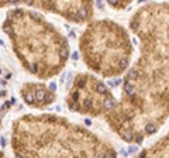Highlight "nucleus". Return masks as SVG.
Returning <instances> with one entry per match:
<instances>
[{
    "mask_svg": "<svg viewBox=\"0 0 169 158\" xmlns=\"http://www.w3.org/2000/svg\"><path fill=\"white\" fill-rule=\"evenodd\" d=\"M128 24L138 40V58L124 75L119 103L104 121L121 141L141 144L169 120V3L141 4Z\"/></svg>",
    "mask_w": 169,
    "mask_h": 158,
    "instance_id": "obj_1",
    "label": "nucleus"
},
{
    "mask_svg": "<svg viewBox=\"0 0 169 158\" xmlns=\"http://www.w3.org/2000/svg\"><path fill=\"white\" fill-rule=\"evenodd\" d=\"M20 98L31 109L44 110L56 100V92L45 82H24L18 89Z\"/></svg>",
    "mask_w": 169,
    "mask_h": 158,
    "instance_id": "obj_7",
    "label": "nucleus"
},
{
    "mask_svg": "<svg viewBox=\"0 0 169 158\" xmlns=\"http://www.w3.org/2000/svg\"><path fill=\"white\" fill-rule=\"evenodd\" d=\"M2 7H16L23 6L34 9L38 11L52 13L62 17L65 20L75 24H89L95 17V3L93 2H2Z\"/></svg>",
    "mask_w": 169,
    "mask_h": 158,
    "instance_id": "obj_6",
    "label": "nucleus"
},
{
    "mask_svg": "<svg viewBox=\"0 0 169 158\" xmlns=\"http://www.w3.org/2000/svg\"><path fill=\"white\" fill-rule=\"evenodd\" d=\"M10 147L14 158H117L110 141L54 113L14 119Z\"/></svg>",
    "mask_w": 169,
    "mask_h": 158,
    "instance_id": "obj_2",
    "label": "nucleus"
},
{
    "mask_svg": "<svg viewBox=\"0 0 169 158\" xmlns=\"http://www.w3.org/2000/svg\"><path fill=\"white\" fill-rule=\"evenodd\" d=\"M65 103L72 113L104 119L114 110L119 99L96 75L79 72L73 76L65 96Z\"/></svg>",
    "mask_w": 169,
    "mask_h": 158,
    "instance_id": "obj_5",
    "label": "nucleus"
},
{
    "mask_svg": "<svg viewBox=\"0 0 169 158\" xmlns=\"http://www.w3.org/2000/svg\"><path fill=\"white\" fill-rule=\"evenodd\" d=\"M134 158H169V128L162 137L144 148Z\"/></svg>",
    "mask_w": 169,
    "mask_h": 158,
    "instance_id": "obj_8",
    "label": "nucleus"
},
{
    "mask_svg": "<svg viewBox=\"0 0 169 158\" xmlns=\"http://www.w3.org/2000/svg\"><path fill=\"white\" fill-rule=\"evenodd\" d=\"M2 158H6V157H4V152H3V154H2Z\"/></svg>",
    "mask_w": 169,
    "mask_h": 158,
    "instance_id": "obj_10",
    "label": "nucleus"
},
{
    "mask_svg": "<svg viewBox=\"0 0 169 158\" xmlns=\"http://www.w3.org/2000/svg\"><path fill=\"white\" fill-rule=\"evenodd\" d=\"M78 47L83 64L100 78L121 76L131 67L134 45L130 33L111 18H99L87 24Z\"/></svg>",
    "mask_w": 169,
    "mask_h": 158,
    "instance_id": "obj_4",
    "label": "nucleus"
},
{
    "mask_svg": "<svg viewBox=\"0 0 169 158\" xmlns=\"http://www.w3.org/2000/svg\"><path fill=\"white\" fill-rule=\"evenodd\" d=\"M107 4L114 10H126L127 7L131 6V2H114V0H111V2H107Z\"/></svg>",
    "mask_w": 169,
    "mask_h": 158,
    "instance_id": "obj_9",
    "label": "nucleus"
},
{
    "mask_svg": "<svg viewBox=\"0 0 169 158\" xmlns=\"http://www.w3.org/2000/svg\"><path fill=\"white\" fill-rule=\"evenodd\" d=\"M2 30L24 71L37 79H52L65 69L70 55L69 43L38 10L10 7Z\"/></svg>",
    "mask_w": 169,
    "mask_h": 158,
    "instance_id": "obj_3",
    "label": "nucleus"
}]
</instances>
